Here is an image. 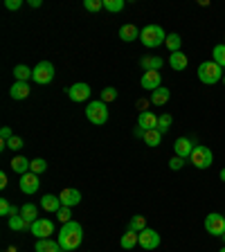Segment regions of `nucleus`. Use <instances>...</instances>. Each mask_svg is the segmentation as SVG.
<instances>
[{
	"label": "nucleus",
	"mask_w": 225,
	"mask_h": 252,
	"mask_svg": "<svg viewBox=\"0 0 225 252\" xmlns=\"http://www.w3.org/2000/svg\"><path fill=\"white\" fill-rule=\"evenodd\" d=\"M129 230H133V232L147 230V219H144V216H133V219L129 220Z\"/></svg>",
	"instance_id": "obj_32"
},
{
	"label": "nucleus",
	"mask_w": 225,
	"mask_h": 252,
	"mask_svg": "<svg viewBox=\"0 0 225 252\" xmlns=\"http://www.w3.org/2000/svg\"><path fill=\"white\" fill-rule=\"evenodd\" d=\"M189 162L194 164L196 169H207L212 167V162H214V156H212V149L207 147H194V151H192V156H189Z\"/></svg>",
	"instance_id": "obj_5"
},
{
	"label": "nucleus",
	"mask_w": 225,
	"mask_h": 252,
	"mask_svg": "<svg viewBox=\"0 0 225 252\" xmlns=\"http://www.w3.org/2000/svg\"><path fill=\"white\" fill-rule=\"evenodd\" d=\"M164 45L169 47V52H180V45H183V38L178 36V34H167V41H164Z\"/></svg>",
	"instance_id": "obj_29"
},
{
	"label": "nucleus",
	"mask_w": 225,
	"mask_h": 252,
	"mask_svg": "<svg viewBox=\"0 0 225 252\" xmlns=\"http://www.w3.org/2000/svg\"><path fill=\"white\" fill-rule=\"evenodd\" d=\"M0 214L2 216H18L21 214V210H18L16 205H11L7 198H0Z\"/></svg>",
	"instance_id": "obj_28"
},
{
	"label": "nucleus",
	"mask_w": 225,
	"mask_h": 252,
	"mask_svg": "<svg viewBox=\"0 0 225 252\" xmlns=\"http://www.w3.org/2000/svg\"><path fill=\"white\" fill-rule=\"evenodd\" d=\"M59 198H61L63 207H74V205L81 203V191H79V189H72V187H65L61 194H59Z\"/></svg>",
	"instance_id": "obj_13"
},
{
	"label": "nucleus",
	"mask_w": 225,
	"mask_h": 252,
	"mask_svg": "<svg viewBox=\"0 0 225 252\" xmlns=\"http://www.w3.org/2000/svg\"><path fill=\"white\" fill-rule=\"evenodd\" d=\"M52 232H54V223L50 219H36L32 223V234L36 239H50Z\"/></svg>",
	"instance_id": "obj_8"
},
{
	"label": "nucleus",
	"mask_w": 225,
	"mask_h": 252,
	"mask_svg": "<svg viewBox=\"0 0 225 252\" xmlns=\"http://www.w3.org/2000/svg\"><path fill=\"white\" fill-rule=\"evenodd\" d=\"M32 79H34L36 84H41V86L50 84V81L54 79V65L50 61L36 63V65H34V74H32Z\"/></svg>",
	"instance_id": "obj_6"
},
{
	"label": "nucleus",
	"mask_w": 225,
	"mask_h": 252,
	"mask_svg": "<svg viewBox=\"0 0 225 252\" xmlns=\"http://www.w3.org/2000/svg\"><path fill=\"white\" fill-rule=\"evenodd\" d=\"M223 84H225V77H223Z\"/></svg>",
	"instance_id": "obj_50"
},
{
	"label": "nucleus",
	"mask_w": 225,
	"mask_h": 252,
	"mask_svg": "<svg viewBox=\"0 0 225 252\" xmlns=\"http://www.w3.org/2000/svg\"><path fill=\"white\" fill-rule=\"evenodd\" d=\"M41 207H43L45 212H52V214H57V212L63 207V203H61V198H59V196L45 194V196L41 198Z\"/></svg>",
	"instance_id": "obj_15"
},
{
	"label": "nucleus",
	"mask_w": 225,
	"mask_h": 252,
	"mask_svg": "<svg viewBox=\"0 0 225 252\" xmlns=\"http://www.w3.org/2000/svg\"><path fill=\"white\" fill-rule=\"evenodd\" d=\"M34 252H63V248L59 246V241H52V239H38Z\"/></svg>",
	"instance_id": "obj_17"
},
{
	"label": "nucleus",
	"mask_w": 225,
	"mask_h": 252,
	"mask_svg": "<svg viewBox=\"0 0 225 252\" xmlns=\"http://www.w3.org/2000/svg\"><path fill=\"white\" fill-rule=\"evenodd\" d=\"M223 77H225V72H223V68H221L219 63L205 61V63H200L198 65V79L203 81L205 86L219 84V81H223Z\"/></svg>",
	"instance_id": "obj_2"
},
{
	"label": "nucleus",
	"mask_w": 225,
	"mask_h": 252,
	"mask_svg": "<svg viewBox=\"0 0 225 252\" xmlns=\"http://www.w3.org/2000/svg\"><path fill=\"white\" fill-rule=\"evenodd\" d=\"M5 7L7 9H11V11H16V9H21L23 7V0H7Z\"/></svg>",
	"instance_id": "obj_41"
},
{
	"label": "nucleus",
	"mask_w": 225,
	"mask_h": 252,
	"mask_svg": "<svg viewBox=\"0 0 225 252\" xmlns=\"http://www.w3.org/2000/svg\"><path fill=\"white\" fill-rule=\"evenodd\" d=\"M45 169H47V162L43 160V158H34V160H32V164H30V171H32V173L41 176V173L45 171Z\"/></svg>",
	"instance_id": "obj_33"
},
{
	"label": "nucleus",
	"mask_w": 225,
	"mask_h": 252,
	"mask_svg": "<svg viewBox=\"0 0 225 252\" xmlns=\"http://www.w3.org/2000/svg\"><path fill=\"white\" fill-rule=\"evenodd\" d=\"M171 120H173V117L169 115V113H164V115L158 117V131H160V133H167L169 126H171Z\"/></svg>",
	"instance_id": "obj_35"
},
{
	"label": "nucleus",
	"mask_w": 225,
	"mask_h": 252,
	"mask_svg": "<svg viewBox=\"0 0 225 252\" xmlns=\"http://www.w3.org/2000/svg\"><path fill=\"white\" fill-rule=\"evenodd\" d=\"M0 137H2V142H9L11 137H14V133H11V128L2 126V128H0Z\"/></svg>",
	"instance_id": "obj_42"
},
{
	"label": "nucleus",
	"mask_w": 225,
	"mask_h": 252,
	"mask_svg": "<svg viewBox=\"0 0 225 252\" xmlns=\"http://www.w3.org/2000/svg\"><path fill=\"white\" fill-rule=\"evenodd\" d=\"M142 140H144V144H147V147H158V144L162 142V133L158 131V128H151V131L144 133V137H142Z\"/></svg>",
	"instance_id": "obj_26"
},
{
	"label": "nucleus",
	"mask_w": 225,
	"mask_h": 252,
	"mask_svg": "<svg viewBox=\"0 0 225 252\" xmlns=\"http://www.w3.org/2000/svg\"><path fill=\"white\" fill-rule=\"evenodd\" d=\"M7 185V173H0V187H5Z\"/></svg>",
	"instance_id": "obj_44"
},
{
	"label": "nucleus",
	"mask_w": 225,
	"mask_h": 252,
	"mask_svg": "<svg viewBox=\"0 0 225 252\" xmlns=\"http://www.w3.org/2000/svg\"><path fill=\"white\" fill-rule=\"evenodd\" d=\"M30 5H32V7H34V9H38V7H41V5H43V2H41V0H30Z\"/></svg>",
	"instance_id": "obj_45"
},
{
	"label": "nucleus",
	"mask_w": 225,
	"mask_h": 252,
	"mask_svg": "<svg viewBox=\"0 0 225 252\" xmlns=\"http://www.w3.org/2000/svg\"><path fill=\"white\" fill-rule=\"evenodd\" d=\"M27 94H30V84L27 81H14V86L9 90L11 99H25Z\"/></svg>",
	"instance_id": "obj_18"
},
{
	"label": "nucleus",
	"mask_w": 225,
	"mask_h": 252,
	"mask_svg": "<svg viewBox=\"0 0 225 252\" xmlns=\"http://www.w3.org/2000/svg\"><path fill=\"white\" fill-rule=\"evenodd\" d=\"M57 216H59V220H61V223H70V220H72V219H70V216H72V214H70V207H61V210L57 212Z\"/></svg>",
	"instance_id": "obj_40"
},
{
	"label": "nucleus",
	"mask_w": 225,
	"mask_h": 252,
	"mask_svg": "<svg viewBox=\"0 0 225 252\" xmlns=\"http://www.w3.org/2000/svg\"><path fill=\"white\" fill-rule=\"evenodd\" d=\"M140 86L144 90H158L160 86H162V77H160V72L158 70H147V72L142 74V79H140Z\"/></svg>",
	"instance_id": "obj_9"
},
{
	"label": "nucleus",
	"mask_w": 225,
	"mask_h": 252,
	"mask_svg": "<svg viewBox=\"0 0 225 252\" xmlns=\"http://www.w3.org/2000/svg\"><path fill=\"white\" fill-rule=\"evenodd\" d=\"M104 9L106 11H122L124 9V0H104Z\"/></svg>",
	"instance_id": "obj_36"
},
{
	"label": "nucleus",
	"mask_w": 225,
	"mask_h": 252,
	"mask_svg": "<svg viewBox=\"0 0 225 252\" xmlns=\"http://www.w3.org/2000/svg\"><path fill=\"white\" fill-rule=\"evenodd\" d=\"M169 65H171L176 72H180V70H185L189 65V61H187V54H183V52H173V54H169Z\"/></svg>",
	"instance_id": "obj_20"
},
{
	"label": "nucleus",
	"mask_w": 225,
	"mask_h": 252,
	"mask_svg": "<svg viewBox=\"0 0 225 252\" xmlns=\"http://www.w3.org/2000/svg\"><path fill=\"white\" fill-rule=\"evenodd\" d=\"M86 117H88L90 124L95 126H104L106 122H108V108H106L104 101H90L88 106H86Z\"/></svg>",
	"instance_id": "obj_4"
},
{
	"label": "nucleus",
	"mask_w": 225,
	"mask_h": 252,
	"mask_svg": "<svg viewBox=\"0 0 225 252\" xmlns=\"http://www.w3.org/2000/svg\"><path fill=\"white\" fill-rule=\"evenodd\" d=\"M140 32L142 30H137L135 25H131V23H129V25H122L120 27V38L124 43H131V41H135V38H140Z\"/></svg>",
	"instance_id": "obj_19"
},
{
	"label": "nucleus",
	"mask_w": 225,
	"mask_h": 252,
	"mask_svg": "<svg viewBox=\"0 0 225 252\" xmlns=\"http://www.w3.org/2000/svg\"><path fill=\"white\" fill-rule=\"evenodd\" d=\"M147 104H149L147 99H140V101H137V108H142V113H144V110H147V108H144V106H147Z\"/></svg>",
	"instance_id": "obj_43"
},
{
	"label": "nucleus",
	"mask_w": 225,
	"mask_h": 252,
	"mask_svg": "<svg viewBox=\"0 0 225 252\" xmlns=\"http://www.w3.org/2000/svg\"><path fill=\"white\" fill-rule=\"evenodd\" d=\"M7 147L11 149V151H21L23 147H25V142H23V137H18V135H14L9 142H7Z\"/></svg>",
	"instance_id": "obj_38"
},
{
	"label": "nucleus",
	"mask_w": 225,
	"mask_h": 252,
	"mask_svg": "<svg viewBox=\"0 0 225 252\" xmlns=\"http://www.w3.org/2000/svg\"><path fill=\"white\" fill-rule=\"evenodd\" d=\"M140 41L144 47H158L167 41V34H164V30L160 25H147L140 32Z\"/></svg>",
	"instance_id": "obj_3"
},
{
	"label": "nucleus",
	"mask_w": 225,
	"mask_h": 252,
	"mask_svg": "<svg viewBox=\"0 0 225 252\" xmlns=\"http://www.w3.org/2000/svg\"><path fill=\"white\" fill-rule=\"evenodd\" d=\"M9 227H11V230H16V232L32 230V225H30V223H27L25 219H23L21 214H18V216H9Z\"/></svg>",
	"instance_id": "obj_27"
},
{
	"label": "nucleus",
	"mask_w": 225,
	"mask_h": 252,
	"mask_svg": "<svg viewBox=\"0 0 225 252\" xmlns=\"http://www.w3.org/2000/svg\"><path fill=\"white\" fill-rule=\"evenodd\" d=\"M185 167V158H178V156H173L171 160H169V169H173V171H178V169Z\"/></svg>",
	"instance_id": "obj_39"
},
{
	"label": "nucleus",
	"mask_w": 225,
	"mask_h": 252,
	"mask_svg": "<svg viewBox=\"0 0 225 252\" xmlns=\"http://www.w3.org/2000/svg\"><path fill=\"white\" fill-rule=\"evenodd\" d=\"M212 61L219 63L221 68H225V43L223 45H216L214 50H212Z\"/></svg>",
	"instance_id": "obj_31"
},
{
	"label": "nucleus",
	"mask_w": 225,
	"mask_h": 252,
	"mask_svg": "<svg viewBox=\"0 0 225 252\" xmlns=\"http://www.w3.org/2000/svg\"><path fill=\"white\" fill-rule=\"evenodd\" d=\"M221 252H225V246H223V248H221Z\"/></svg>",
	"instance_id": "obj_48"
},
{
	"label": "nucleus",
	"mask_w": 225,
	"mask_h": 252,
	"mask_svg": "<svg viewBox=\"0 0 225 252\" xmlns=\"http://www.w3.org/2000/svg\"><path fill=\"white\" fill-rule=\"evenodd\" d=\"M104 104H110V101L117 99V88H113V86H108V88L101 90V97H99Z\"/></svg>",
	"instance_id": "obj_34"
},
{
	"label": "nucleus",
	"mask_w": 225,
	"mask_h": 252,
	"mask_svg": "<svg viewBox=\"0 0 225 252\" xmlns=\"http://www.w3.org/2000/svg\"><path fill=\"white\" fill-rule=\"evenodd\" d=\"M36 214H38V210H36V205H34V203H25V205L21 207V216L27 220V223H30V225L38 219Z\"/></svg>",
	"instance_id": "obj_25"
},
{
	"label": "nucleus",
	"mask_w": 225,
	"mask_h": 252,
	"mask_svg": "<svg viewBox=\"0 0 225 252\" xmlns=\"http://www.w3.org/2000/svg\"><path fill=\"white\" fill-rule=\"evenodd\" d=\"M30 164H32V160H27L25 156H16L14 160H11V169H14L16 173H21V176L30 173Z\"/></svg>",
	"instance_id": "obj_22"
},
{
	"label": "nucleus",
	"mask_w": 225,
	"mask_h": 252,
	"mask_svg": "<svg viewBox=\"0 0 225 252\" xmlns=\"http://www.w3.org/2000/svg\"><path fill=\"white\" fill-rule=\"evenodd\" d=\"M86 11H99L104 9V0H84Z\"/></svg>",
	"instance_id": "obj_37"
},
{
	"label": "nucleus",
	"mask_w": 225,
	"mask_h": 252,
	"mask_svg": "<svg viewBox=\"0 0 225 252\" xmlns=\"http://www.w3.org/2000/svg\"><path fill=\"white\" fill-rule=\"evenodd\" d=\"M38 187H41V180H38L36 173L30 171V173H25V176H21V191L23 194H27V196L36 194Z\"/></svg>",
	"instance_id": "obj_11"
},
{
	"label": "nucleus",
	"mask_w": 225,
	"mask_h": 252,
	"mask_svg": "<svg viewBox=\"0 0 225 252\" xmlns=\"http://www.w3.org/2000/svg\"><path fill=\"white\" fill-rule=\"evenodd\" d=\"M173 151H176L178 158H185V160H187V158L192 156V151H194V142L189 140V137H178V140L173 142Z\"/></svg>",
	"instance_id": "obj_14"
},
{
	"label": "nucleus",
	"mask_w": 225,
	"mask_h": 252,
	"mask_svg": "<svg viewBox=\"0 0 225 252\" xmlns=\"http://www.w3.org/2000/svg\"><path fill=\"white\" fill-rule=\"evenodd\" d=\"M169 97H171V93H169V88H164V86H160L158 90H153L151 93V104L156 106H164L169 101Z\"/></svg>",
	"instance_id": "obj_23"
},
{
	"label": "nucleus",
	"mask_w": 225,
	"mask_h": 252,
	"mask_svg": "<svg viewBox=\"0 0 225 252\" xmlns=\"http://www.w3.org/2000/svg\"><path fill=\"white\" fill-rule=\"evenodd\" d=\"M137 243H140V232L129 230L124 236H122V248H124V250H133Z\"/></svg>",
	"instance_id": "obj_24"
},
{
	"label": "nucleus",
	"mask_w": 225,
	"mask_h": 252,
	"mask_svg": "<svg viewBox=\"0 0 225 252\" xmlns=\"http://www.w3.org/2000/svg\"><path fill=\"white\" fill-rule=\"evenodd\" d=\"M164 65V61L160 57H144V59H140V68L147 72V70H158L160 72V68Z\"/></svg>",
	"instance_id": "obj_21"
},
{
	"label": "nucleus",
	"mask_w": 225,
	"mask_h": 252,
	"mask_svg": "<svg viewBox=\"0 0 225 252\" xmlns=\"http://www.w3.org/2000/svg\"><path fill=\"white\" fill-rule=\"evenodd\" d=\"M205 230L212 236H223L225 234V216L212 212V214L205 219Z\"/></svg>",
	"instance_id": "obj_7"
},
{
	"label": "nucleus",
	"mask_w": 225,
	"mask_h": 252,
	"mask_svg": "<svg viewBox=\"0 0 225 252\" xmlns=\"http://www.w3.org/2000/svg\"><path fill=\"white\" fill-rule=\"evenodd\" d=\"M158 246H160V234H158L156 230L147 227V230L140 232V248H144V250H156Z\"/></svg>",
	"instance_id": "obj_10"
},
{
	"label": "nucleus",
	"mask_w": 225,
	"mask_h": 252,
	"mask_svg": "<svg viewBox=\"0 0 225 252\" xmlns=\"http://www.w3.org/2000/svg\"><path fill=\"white\" fill-rule=\"evenodd\" d=\"M221 180L225 183V169H221Z\"/></svg>",
	"instance_id": "obj_46"
},
{
	"label": "nucleus",
	"mask_w": 225,
	"mask_h": 252,
	"mask_svg": "<svg viewBox=\"0 0 225 252\" xmlns=\"http://www.w3.org/2000/svg\"><path fill=\"white\" fill-rule=\"evenodd\" d=\"M65 93H68V97L72 101H86L90 97V93H93V90H90V86L88 84H72L70 86V88H65Z\"/></svg>",
	"instance_id": "obj_12"
},
{
	"label": "nucleus",
	"mask_w": 225,
	"mask_h": 252,
	"mask_svg": "<svg viewBox=\"0 0 225 252\" xmlns=\"http://www.w3.org/2000/svg\"><path fill=\"white\" fill-rule=\"evenodd\" d=\"M32 74H34V70H30L27 65H16L14 68V79L16 81H27V79H32Z\"/></svg>",
	"instance_id": "obj_30"
},
{
	"label": "nucleus",
	"mask_w": 225,
	"mask_h": 252,
	"mask_svg": "<svg viewBox=\"0 0 225 252\" xmlns=\"http://www.w3.org/2000/svg\"><path fill=\"white\" fill-rule=\"evenodd\" d=\"M59 246L63 248V252H72L81 246L84 241V227L79 225L77 220H70V223H63L61 232H59Z\"/></svg>",
	"instance_id": "obj_1"
},
{
	"label": "nucleus",
	"mask_w": 225,
	"mask_h": 252,
	"mask_svg": "<svg viewBox=\"0 0 225 252\" xmlns=\"http://www.w3.org/2000/svg\"><path fill=\"white\" fill-rule=\"evenodd\" d=\"M223 241H225V234H223Z\"/></svg>",
	"instance_id": "obj_49"
},
{
	"label": "nucleus",
	"mask_w": 225,
	"mask_h": 252,
	"mask_svg": "<svg viewBox=\"0 0 225 252\" xmlns=\"http://www.w3.org/2000/svg\"><path fill=\"white\" fill-rule=\"evenodd\" d=\"M7 252H16V248H9V250H7Z\"/></svg>",
	"instance_id": "obj_47"
},
{
	"label": "nucleus",
	"mask_w": 225,
	"mask_h": 252,
	"mask_svg": "<svg viewBox=\"0 0 225 252\" xmlns=\"http://www.w3.org/2000/svg\"><path fill=\"white\" fill-rule=\"evenodd\" d=\"M137 126H140V128H144V131L158 128V117L153 115L151 110H144V113H140V117H137Z\"/></svg>",
	"instance_id": "obj_16"
}]
</instances>
